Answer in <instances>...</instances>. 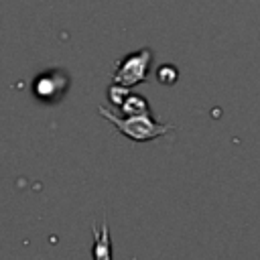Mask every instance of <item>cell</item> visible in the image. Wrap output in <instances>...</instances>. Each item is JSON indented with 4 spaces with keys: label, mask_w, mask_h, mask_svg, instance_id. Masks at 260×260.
I'll return each instance as SVG.
<instances>
[{
    "label": "cell",
    "mask_w": 260,
    "mask_h": 260,
    "mask_svg": "<svg viewBox=\"0 0 260 260\" xmlns=\"http://www.w3.org/2000/svg\"><path fill=\"white\" fill-rule=\"evenodd\" d=\"M100 116L106 118L110 124L116 126V130L134 140V142H148V140H156L169 132L175 130L173 124H162V122H156L152 118V114H144V116H116L112 110L100 106L98 108Z\"/></svg>",
    "instance_id": "cell-1"
},
{
    "label": "cell",
    "mask_w": 260,
    "mask_h": 260,
    "mask_svg": "<svg viewBox=\"0 0 260 260\" xmlns=\"http://www.w3.org/2000/svg\"><path fill=\"white\" fill-rule=\"evenodd\" d=\"M150 61H152L150 49H140V51H134V53L122 57L114 67L112 83H118L124 87H134L138 83H144L148 79Z\"/></svg>",
    "instance_id": "cell-2"
},
{
    "label": "cell",
    "mask_w": 260,
    "mask_h": 260,
    "mask_svg": "<svg viewBox=\"0 0 260 260\" xmlns=\"http://www.w3.org/2000/svg\"><path fill=\"white\" fill-rule=\"evenodd\" d=\"M69 87V77L63 71H43L32 81V93L45 104L59 102Z\"/></svg>",
    "instance_id": "cell-3"
},
{
    "label": "cell",
    "mask_w": 260,
    "mask_h": 260,
    "mask_svg": "<svg viewBox=\"0 0 260 260\" xmlns=\"http://www.w3.org/2000/svg\"><path fill=\"white\" fill-rule=\"evenodd\" d=\"M91 256L93 260H112V238L108 223H93L91 225Z\"/></svg>",
    "instance_id": "cell-4"
},
{
    "label": "cell",
    "mask_w": 260,
    "mask_h": 260,
    "mask_svg": "<svg viewBox=\"0 0 260 260\" xmlns=\"http://www.w3.org/2000/svg\"><path fill=\"white\" fill-rule=\"evenodd\" d=\"M120 110H122V116H144V114H150L148 100L144 95H138V93H132V91L122 102Z\"/></svg>",
    "instance_id": "cell-5"
},
{
    "label": "cell",
    "mask_w": 260,
    "mask_h": 260,
    "mask_svg": "<svg viewBox=\"0 0 260 260\" xmlns=\"http://www.w3.org/2000/svg\"><path fill=\"white\" fill-rule=\"evenodd\" d=\"M156 79L162 85H173L179 79V69L175 65H171V63H165V65H160L156 69Z\"/></svg>",
    "instance_id": "cell-6"
},
{
    "label": "cell",
    "mask_w": 260,
    "mask_h": 260,
    "mask_svg": "<svg viewBox=\"0 0 260 260\" xmlns=\"http://www.w3.org/2000/svg\"><path fill=\"white\" fill-rule=\"evenodd\" d=\"M130 93V87H124V85H118V83H112V87L108 89V102L112 106H122V102L128 98Z\"/></svg>",
    "instance_id": "cell-7"
}]
</instances>
